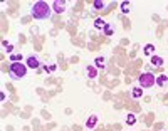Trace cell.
Returning a JSON list of instances; mask_svg holds the SVG:
<instances>
[{
  "instance_id": "cell-1",
  "label": "cell",
  "mask_w": 168,
  "mask_h": 131,
  "mask_svg": "<svg viewBox=\"0 0 168 131\" xmlns=\"http://www.w3.org/2000/svg\"><path fill=\"white\" fill-rule=\"evenodd\" d=\"M30 13H32V17L35 19V20H46V19H50V15L54 12H52V7H50L47 2L39 0V2H35V4L32 5Z\"/></svg>"
},
{
  "instance_id": "cell-2",
  "label": "cell",
  "mask_w": 168,
  "mask_h": 131,
  "mask_svg": "<svg viewBox=\"0 0 168 131\" xmlns=\"http://www.w3.org/2000/svg\"><path fill=\"white\" fill-rule=\"evenodd\" d=\"M27 69L29 67L22 62H10V66H8V76L12 77V79L19 81V79H22V77H25Z\"/></svg>"
},
{
  "instance_id": "cell-3",
  "label": "cell",
  "mask_w": 168,
  "mask_h": 131,
  "mask_svg": "<svg viewBox=\"0 0 168 131\" xmlns=\"http://www.w3.org/2000/svg\"><path fill=\"white\" fill-rule=\"evenodd\" d=\"M138 82H140V88H143V89H150V88H153V86L156 84V77L153 76L151 72H143L141 76H140Z\"/></svg>"
},
{
  "instance_id": "cell-4",
  "label": "cell",
  "mask_w": 168,
  "mask_h": 131,
  "mask_svg": "<svg viewBox=\"0 0 168 131\" xmlns=\"http://www.w3.org/2000/svg\"><path fill=\"white\" fill-rule=\"evenodd\" d=\"M25 66L29 69H39L40 67V59H39V55H29V57L25 59Z\"/></svg>"
},
{
  "instance_id": "cell-5",
  "label": "cell",
  "mask_w": 168,
  "mask_h": 131,
  "mask_svg": "<svg viewBox=\"0 0 168 131\" xmlns=\"http://www.w3.org/2000/svg\"><path fill=\"white\" fill-rule=\"evenodd\" d=\"M50 7H52V12L54 13H64L66 12V2H64V0H54Z\"/></svg>"
},
{
  "instance_id": "cell-6",
  "label": "cell",
  "mask_w": 168,
  "mask_h": 131,
  "mask_svg": "<svg viewBox=\"0 0 168 131\" xmlns=\"http://www.w3.org/2000/svg\"><path fill=\"white\" fill-rule=\"evenodd\" d=\"M86 74H88L89 79H96L99 72H98V67H96V66H88V67H86Z\"/></svg>"
},
{
  "instance_id": "cell-7",
  "label": "cell",
  "mask_w": 168,
  "mask_h": 131,
  "mask_svg": "<svg viewBox=\"0 0 168 131\" xmlns=\"http://www.w3.org/2000/svg\"><path fill=\"white\" fill-rule=\"evenodd\" d=\"M150 62H151V66H155V67H161L163 66V57H160V55H151L150 57Z\"/></svg>"
},
{
  "instance_id": "cell-8",
  "label": "cell",
  "mask_w": 168,
  "mask_h": 131,
  "mask_svg": "<svg viewBox=\"0 0 168 131\" xmlns=\"http://www.w3.org/2000/svg\"><path fill=\"white\" fill-rule=\"evenodd\" d=\"M96 124H98V116L96 114H91L88 118V121H86V128H88V130H92Z\"/></svg>"
},
{
  "instance_id": "cell-9",
  "label": "cell",
  "mask_w": 168,
  "mask_h": 131,
  "mask_svg": "<svg viewBox=\"0 0 168 131\" xmlns=\"http://www.w3.org/2000/svg\"><path fill=\"white\" fill-rule=\"evenodd\" d=\"M94 66H96L98 69H101V71H104L106 69V59L104 57H96V59H94Z\"/></svg>"
},
{
  "instance_id": "cell-10",
  "label": "cell",
  "mask_w": 168,
  "mask_h": 131,
  "mask_svg": "<svg viewBox=\"0 0 168 131\" xmlns=\"http://www.w3.org/2000/svg\"><path fill=\"white\" fill-rule=\"evenodd\" d=\"M166 84H168V76H166V74H161V76L156 77V86H160V88H165Z\"/></svg>"
},
{
  "instance_id": "cell-11",
  "label": "cell",
  "mask_w": 168,
  "mask_h": 131,
  "mask_svg": "<svg viewBox=\"0 0 168 131\" xmlns=\"http://www.w3.org/2000/svg\"><path fill=\"white\" fill-rule=\"evenodd\" d=\"M141 96H143V88L136 86V88L131 89V97H133V99H140Z\"/></svg>"
},
{
  "instance_id": "cell-12",
  "label": "cell",
  "mask_w": 168,
  "mask_h": 131,
  "mask_svg": "<svg viewBox=\"0 0 168 131\" xmlns=\"http://www.w3.org/2000/svg\"><path fill=\"white\" fill-rule=\"evenodd\" d=\"M143 52H145V54L146 55H155V46H153V44H146V46H145V49H143Z\"/></svg>"
},
{
  "instance_id": "cell-13",
  "label": "cell",
  "mask_w": 168,
  "mask_h": 131,
  "mask_svg": "<svg viewBox=\"0 0 168 131\" xmlns=\"http://www.w3.org/2000/svg\"><path fill=\"white\" fill-rule=\"evenodd\" d=\"M104 7H106V4L103 0H94V2H92V9L94 10H103Z\"/></svg>"
},
{
  "instance_id": "cell-14",
  "label": "cell",
  "mask_w": 168,
  "mask_h": 131,
  "mask_svg": "<svg viewBox=\"0 0 168 131\" xmlns=\"http://www.w3.org/2000/svg\"><path fill=\"white\" fill-rule=\"evenodd\" d=\"M136 121H138V119H136V116H134L133 113H130L128 116H126V124H128V126H133V124H136Z\"/></svg>"
},
{
  "instance_id": "cell-15",
  "label": "cell",
  "mask_w": 168,
  "mask_h": 131,
  "mask_svg": "<svg viewBox=\"0 0 168 131\" xmlns=\"http://www.w3.org/2000/svg\"><path fill=\"white\" fill-rule=\"evenodd\" d=\"M106 27V22L103 20V19H96L94 20V29H98V30H103Z\"/></svg>"
},
{
  "instance_id": "cell-16",
  "label": "cell",
  "mask_w": 168,
  "mask_h": 131,
  "mask_svg": "<svg viewBox=\"0 0 168 131\" xmlns=\"http://www.w3.org/2000/svg\"><path fill=\"white\" fill-rule=\"evenodd\" d=\"M103 32H104V35H113L114 34V29L111 24H106V27L103 29Z\"/></svg>"
},
{
  "instance_id": "cell-17",
  "label": "cell",
  "mask_w": 168,
  "mask_h": 131,
  "mask_svg": "<svg viewBox=\"0 0 168 131\" xmlns=\"http://www.w3.org/2000/svg\"><path fill=\"white\" fill-rule=\"evenodd\" d=\"M10 62H22V54H10Z\"/></svg>"
},
{
  "instance_id": "cell-18",
  "label": "cell",
  "mask_w": 168,
  "mask_h": 131,
  "mask_svg": "<svg viewBox=\"0 0 168 131\" xmlns=\"http://www.w3.org/2000/svg\"><path fill=\"white\" fill-rule=\"evenodd\" d=\"M130 12V2H121V13Z\"/></svg>"
},
{
  "instance_id": "cell-19",
  "label": "cell",
  "mask_w": 168,
  "mask_h": 131,
  "mask_svg": "<svg viewBox=\"0 0 168 131\" xmlns=\"http://www.w3.org/2000/svg\"><path fill=\"white\" fill-rule=\"evenodd\" d=\"M56 69H57V66H56V64H52L50 67H46V71H47V72H54Z\"/></svg>"
}]
</instances>
